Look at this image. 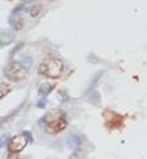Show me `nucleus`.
Segmentation results:
<instances>
[{"mask_svg": "<svg viewBox=\"0 0 147 159\" xmlns=\"http://www.w3.org/2000/svg\"><path fill=\"white\" fill-rule=\"evenodd\" d=\"M40 125L44 126L46 132L55 135L66 130V127L68 126V118H67V114L63 110L55 108L48 111L46 115L40 119Z\"/></svg>", "mask_w": 147, "mask_h": 159, "instance_id": "nucleus-1", "label": "nucleus"}, {"mask_svg": "<svg viewBox=\"0 0 147 159\" xmlns=\"http://www.w3.org/2000/svg\"><path fill=\"white\" fill-rule=\"evenodd\" d=\"M63 61L59 58H48L39 66V74L51 79H57L63 72Z\"/></svg>", "mask_w": 147, "mask_h": 159, "instance_id": "nucleus-2", "label": "nucleus"}, {"mask_svg": "<svg viewBox=\"0 0 147 159\" xmlns=\"http://www.w3.org/2000/svg\"><path fill=\"white\" fill-rule=\"evenodd\" d=\"M103 119H104V126L107 130H120L123 129L124 126V120H126V118L123 115H120L118 114L117 111H114V110H110L107 108L103 111Z\"/></svg>", "mask_w": 147, "mask_h": 159, "instance_id": "nucleus-3", "label": "nucleus"}, {"mask_svg": "<svg viewBox=\"0 0 147 159\" xmlns=\"http://www.w3.org/2000/svg\"><path fill=\"white\" fill-rule=\"evenodd\" d=\"M32 136L28 131H24L21 134L15 135L12 139L8 140V151L10 154H19L30 142H32Z\"/></svg>", "mask_w": 147, "mask_h": 159, "instance_id": "nucleus-4", "label": "nucleus"}, {"mask_svg": "<svg viewBox=\"0 0 147 159\" xmlns=\"http://www.w3.org/2000/svg\"><path fill=\"white\" fill-rule=\"evenodd\" d=\"M4 74L11 82H20L27 76V70L20 64V61H11L4 70Z\"/></svg>", "mask_w": 147, "mask_h": 159, "instance_id": "nucleus-5", "label": "nucleus"}, {"mask_svg": "<svg viewBox=\"0 0 147 159\" xmlns=\"http://www.w3.org/2000/svg\"><path fill=\"white\" fill-rule=\"evenodd\" d=\"M10 24L13 30H21L24 25V19L21 15H11L10 17Z\"/></svg>", "mask_w": 147, "mask_h": 159, "instance_id": "nucleus-6", "label": "nucleus"}, {"mask_svg": "<svg viewBox=\"0 0 147 159\" xmlns=\"http://www.w3.org/2000/svg\"><path fill=\"white\" fill-rule=\"evenodd\" d=\"M82 140H83V138L79 134H71L68 138H67V143H68L70 147L78 150L80 147V144H82Z\"/></svg>", "mask_w": 147, "mask_h": 159, "instance_id": "nucleus-7", "label": "nucleus"}, {"mask_svg": "<svg viewBox=\"0 0 147 159\" xmlns=\"http://www.w3.org/2000/svg\"><path fill=\"white\" fill-rule=\"evenodd\" d=\"M55 88V84H51V83H42V84L39 86V95L42 96H47L50 92Z\"/></svg>", "mask_w": 147, "mask_h": 159, "instance_id": "nucleus-8", "label": "nucleus"}, {"mask_svg": "<svg viewBox=\"0 0 147 159\" xmlns=\"http://www.w3.org/2000/svg\"><path fill=\"white\" fill-rule=\"evenodd\" d=\"M0 39H2V42L4 43V46H8V44H11L12 40H13V35H12L11 31L6 30V31H3L2 32V38Z\"/></svg>", "mask_w": 147, "mask_h": 159, "instance_id": "nucleus-9", "label": "nucleus"}, {"mask_svg": "<svg viewBox=\"0 0 147 159\" xmlns=\"http://www.w3.org/2000/svg\"><path fill=\"white\" fill-rule=\"evenodd\" d=\"M10 91H11L10 84H7V83H0V99L10 94Z\"/></svg>", "mask_w": 147, "mask_h": 159, "instance_id": "nucleus-10", "label": "nucleus"}, {"mask_svg": "<svg viewBox=\"0 0 147 159\" xmlns=\"http://www.w3.org/2000/svg\"><path fill=\"white\" fill-rule=\"evenodd\" d=\"M84 157H86V152H84L83 150H75L70 155L68 159H84Z\"/></svg>", "mask_w": 147, "mask_h": 159, "instance_id": "nucleus-11", "label": "nucleus"}, {"mask_svg": "<svg viewBox=\"0 0 147 159\" xmlns=\"http://www.w3.org/2000/svg\"><path fill=\"white\" fill-rule=\"evenodd\" d=\"M20 64L23 66V67H24L25 70H28V68L31 67V64H32V59H31L30 56H25V58L20 61Z\"/></svg>", "mask_w": 147, "mask_h": 159, "instance_id": "nucleus-12", "label": "nucleus"}, {"mask_svg": "<svg viewBox=\"0 0 147 159\" xmlns=\"http://www.w3.org/2000/svg\"><path fill=\"white\" fill-rule=\"evenodd\" d=\"M40 8H42V6L40 4H34V7L31 8V16H36L39 14V11H40Z\"/></svg>", "mask_w": 147, "mask_h": 159, "instance_id": "nucleus-13", "label": "nucleus"}, {"mask_svg": "<svg viewBox=\"0 0 147 159\" xmlns=\"http://www.w3.org/2000/svg\"><path fill=\"white\" fill-rule=\"evenodd\" d=\"M8 140H10V135L8 134H3L2 136H0V148H2L3 146L8 142Z\"/></svg>", "mask_w": 147, "mask_h": 159, "instance_id": "nucleus-14", "label": "nucleus"}, {"mask_svg": "<svg viewBox=\"0 0 147 159\" xmlns=\"http://www.w3.org/2000/svg\"><path fill=\"white\" fill-rule=\"evenodd\" d=\"M46 100L47 99H42V100H40V102H38V107H40V108H44V106H46Z\"/></svg>", "mask_w": 147, "mask_h": 159, "instance_id": "nucleus-15", "label": "nucleus"}, {"mask_svg": "<svg viewBox=\"0 0 147 159\" xmlns=\"http://www.w3.org/2000/svg\"><path fill=\"white\" fill-rule=\"evenodd\" d=\"M17 158V154H10L8 155V159H16Z\"/></svg>", "mask_w": 147, "mask_h": 159, "instance_id": "nucleus-16", "label": "nucleus"}]
</instances>
